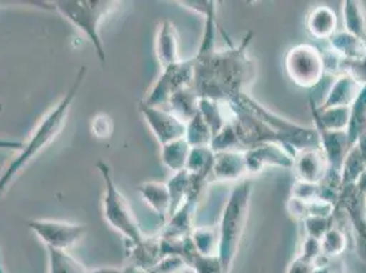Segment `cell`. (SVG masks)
<instances>
[{"instance_id":"38","label":"cell","mask_w":366,"mask_h":273,"mask_svg":"<svg viewBox=\"0 0 366 273\" xmlns=\"http://www.w3.org/2000/svg\"><path fill=\"white\" fill-rule=\"evenodd\" d=\"M181 7L201 16L204 19L212 13H217V1L214 0H179L177 1Z\"/></svg>"},{"instance_id":"36","label":"cell","mask_w":366,"mask_h":273,"mask_svg":"<svg viewBox=\"0 0 366 273\" xmlns=\"http://www.w3.org/2000/svg\"><path fill=\"white\" fill-rule=\"evenodd\" d=\"M187 265L194 273H223V267L217 256L205 257L194 252L189 258Z\"/></svg>"},{"instance_id":"14","label":"cell","mask_w":366,"mask_h":273,"mask_svg":"<svg viewBox=\"0 0 366 273\" xmlns=\"http://www.w3.org/2000/svg\"><path fill=\"white\" fill-rule=\"evenodd\" d=\"M313 127L316 129L320 138V149L327 157L328 168L340 174L346 154L352 147L347 131H328L321 127Z\"/></svg>"},{"instance_id":"33","label":"cell","mask_w":366,"mask_h":273,"mask_svg":"<svg viewBox=\"0 0 366 273\" xmlns=\"http://www.w3.org/2000/svg\"><path fill=\"white\" fill-rule=\"evenodd\" d=\"M184 139L192 148L196 147H209L212 141V131L204 118L197 114L192 121L186 123Z\"/></svg>"},{"instance_id":"45","label":"cell","mask_w":366,"mask_h":273,"mask_svg":"<svg viewBox=\"0 0 366 273\" xmlns=\"http://www.w3.org/2000/svg\"><path fill=\"white\" fill-rule=\"evenodd\" d=\"M88 273H124V269L123 268H115V267H103V268L88 269Z\"/></svg>"},{"instance_id":"7","label":"cell","mask_w":366,"mask_h":273,"mask_svg":"<svg viewBox=\"0 0 366 273\" xmlns=\"http://www.w3.org/2000/svg\"><path fill=\"white\" fill-rule=\"evenodd\" d=\"M285 69L294 85L304 89L316 88L327 73L324 52L310 44L292 46L286 54Z\"/></svg>"},{"instance_id":"34","label":"cell","mask_w":366,"mask_h":273,"mask_svg":"<svg viewBox=\"0 0 366 273\" xmlns=\"http://www.w3.org/2000/svg\"><path fill=\"white\" fill-rule=\"evenodd\" d=\"M209 147L214 153L242 151L237 133H235V130H234V127L229 121L216 136H212V141H211Z\"/></svg>"},{"instance_id":"49","label":"cell","mask_w":366,"mask_h":273,"mask_svg":"<svg viewBox=\"0 0 366 273\" xmlns=\"http://www.w3.org/2000/svg\"><path fill=\"white\" fill-rule=\"evenodd\" d=\"M0 273H6L4 265H3V259H1V249H0Z\"/></svg>"},{"instance_id":"1","label":"cell","mask_w":366,"mask_h":273,"mask_svg":"<svg viewBox=\"0 0 366 273\" xmlns=\"http://www.w3.org/2000/svg\"><path fill=\"white\" fill-rule=\"evenodd\" d=\"M252 41L253 31H247L238 46L193 56L192 89L199 99L231 103L242 94H249L257 76V66L247 54Z\"/></svg>"},{"instance_id":"40","label":"cell","mask_w":366,"mask_h":273,"mask_svg":"<svg viewBox=\"0 0 366 273\" xmlns=\"http://www.w3.org/2000/svg\"><path fill=\"white\" fill-rule=\"evenodd\" d=\"M92 134L100 139L111 138L114 133V121L107 114H97L91 121Z\"/></svg>"},{"instance_id":"18","label":"cell","mask_w":366,"mask_h":273,"mask_svg":"<svg viewBox=\"0 0 366 273\" xmlns=\"http://www.w3.org/2000/svg\"><path fill=\"white\" fill-rule=\"evenodd\" d=\"M129 264H134L139 268L151 271L153 267L163 258L160 235L144 237L138 243H126Z\"/></svg>"},{"instance_id":"31","label":"cell","mask_w":366,"mask_h":273,"mask_svg":"<svg viewBox=\"0 0 366 273\" xmlns=\"http://www.w3.org/2000/svg\"><path fill=\"white\" fill-rule=\"evenodd\" d=\"M366 169V160L360 152L358 147L354 144L349 153L346 154V159L343 162L340 177H342V186L352 184L358 182L361 175Z\"/></svg>"},{"instance_id":"5","label":"cell","mask_w":366,"mask_h":273,"mask_svg":"<svg viewBox=\"0 0 366 273\" xmlns=\"http://www.w3.org/2000/svg\"><path fill=\"white\" fill-rule=\"evenodd\" d=\"M96 167L99 169L104 183L102 207H103V216L106 222L117 232L122 235L126 243L141 242L145 234L139 227L137 217L133 212L130 204L127 202V199L124 198L114 181L111 168L103 160H99Z\"/></svg>"},{"instance_id":"11","label":"cell","mask_w":366,"mask_h":273,"mask_svg":"<svg viewBox=\"0 0 366 273\" xmlns=\"http://www.w3.org/2000/svg\"><path fill=\"white\" fill-rule=\"evenodd\" d=\"M139 112L160 147L184 138L186 123L168 109H163L162 106H145L141 103Z\"/></svg>"},{"instance_id":"25","label":"cell","mask_w":366,"mask_h":273,"mask_svg":"<svg viewBox=\"0 0 366 273\" xmlns=\"http://www.w3.org/2000/svg\"><path fill=\"white\" fill-rule=\"evenodd\" d=\"M192 241L194 244L196 252L199 256L205 257H212L217 256L219 253V227L216 226H196L193 228L192 234Z\"/></svg>"},{"instance_id":"46","label":"cell","mask_w":366,"mask_h":273,"mask_svg":"<svg viewBox=\"0 0 366 273\" xmlns=\"http://www.w3.org/2000/svg\"><path fill=\"white\" fill-rule=\"evenodd\" d=\"M123 269H124V273H151V271H148V269L139 268L137 265H134V264H129V262L123 267Z\"/></svg>"},{"instance_id":"24","label":"cell","mask_w":366,"mask_h":273,"mask_svg":"<svg viewBox=\"0 0 366 273\" xmlns=\"http://www.w3.org/2000/svg\"><path fill=\"white\" fill-rule=\"evenodd\" d=\"M345 31L366 40V11L362 1L345 0L342 3Z\"/></svg>"},{"instance_id":"2","label":"cell","mask_w":366,"mask_h":273,"mask_svg":"<svg viewBox=\"0 0 366 273\" xmlns=\"http://www.w3.org/2000/svg\"><path fill=\"white\" fill-rule=\"evenodd\" d=\"M86 73H88V67H81L69 91H66V94L55 104V106L51 108L36 124V127L33 129L29 136V139L24 141V147L6 164V167L3 168V171L0 172V197L13 184L16 177L61 134L69 118L71 106L85 82Z\"/></svg>"},{"instance_id":"27","label":"cell","mask_w":366,"mask_h":273,"mask_svg":"<svg viewBox=\"0 0 366 273\" xmlns=\"http://www.w3.org/2000/svg\"><path fill=\"white\" fill-rule=\"evenodd\" d=\"M48 273H88L86 267L67 250L46 247Z\"/></svg>"},{"instance_id":"12","label":"cell","mask_w":366,"mask_h":273,"mask_svg":"<svg viewBox=\"0 0 366 273\" xmlns=\"http://www.w3.org/2000/svg\"><path fill=\"white\" fill-rule=\"evenodd\" d=\"M247 175L246 159L242 151H227L214 153V167L209 175V182H241Z\"/></svg>"},{"instance_id":"16","label":"cell","mask_w":366,"mask_h":273,"mask_svg":"<svg viewBox=\"0 0 366 273\" xmlns=\"http://www.w3.org/2000/svg\"><path fill=\"white\" fill-rule=\"evenodd\" d=\"M362 85L350 74L343 73L335 76L334 84L331 85L322 104L319 108H331V106H351L358 97Z\"/></svg>"},{"instance_id":"9","label":"cell","mask_w":366,"mask_h":273,"mask_svg":"<svg viewBox=\"0 0 366 273\" xmlns=\"http://www.w3.org/2000/svg\"><path fill=\"white\" fill-rule=\"evenodd\" d=\"M31 232L44 243V246L56 250H69L88 232V227L81 223L51 220V219H31L28 222Z\"/></svg>"},{"instance_id":"15","label":"cell","mask_w":366,"mask_h":273,"mask_svg":"<svg viewBox=\"0 0 366 273\" xmlns=\"http://www.w3.org/2000/svg\"><path fill=\"white\" fill-rule=\"evenodd\" d=\"M292 169L298 181L320 183L328 171V162L320 148L306 149L295 154Z\"/></svg>"},{"instance_id":"37","label":"cell","mask_w":366,"mask_h":273,"mask_svg":"<svg viewBox=\"0 0 366 273\" xmlns=\"http://www.w3.org/2000/svg\"><path fill=\"white\" fill-rule=\"evenodd\" d=\"M290 197L297 198L305 202L317 201L320 199V183L304 182L297 179L291 186Z\"/></svg>"},{"instance_id":"19","label":"cell","mask_w":366,"mask_h":273,"mask_svg":"<svg viewBox=\"0 0 366 273\" xmlns=\"http://www.w3.org/2000/svg\"><path fill=\"white\" fill-rule=\"evenodd\" d=\"M310 114L313 124L328 131H347L350 123V106L319 108L310 99Z\"/></svg>"},{"instance_id":"44","label":"cell","mask_w":366,"mask_h":273,"mask_svg":"<svg viewBox=\"0 0 366 273\" xmlns=\"http://www.w3.org/2000/svg\"><path fill=\"white\" fill-rule=\"evenodd\" d=\"M22 147H24V141L0 138V149H13V151L18 152Z\"/></svg>"},{"instance_id":"28","label":"cell","mask_w":366,"mask_h":273,"mask_svg":"<svg viewBox=\"0 0 366 273\" xmlns=\"http://www.w3.org/2000/svg\"><path fill=\"white\" fill-rule=\"evenodd\" d=\"M214 162V152L211 149V147H196V148H192L184 169L190 175L202 177L209 181Z\"/></svg>"},{"instance_id":"23","label":"cell","mask_w":366,"mask_h":273,"mask_svg":"<svg viewBox=\"0 0 366 273\" xmlns=\"http://www.w3.org/2000/svg\"><path fill=\"white\" fill-rule=\"evenodd\" d=\"M199 96L192 89V86L184 88L169 97L167 101L168 111L181 121L187 123L199 114Z\"/></svg>"},{"instance_id":"20","label":"cell","mask_w":366,"mask_h":273,"mask_svg":"<svg viewBox=\"0 0 366 273\" xmlns=\"http://www.w3.org/2000/svg\"><path fill=\"white\" fill-rule=\"evenodd\" d=\"M138 192L141 198L147 202V205L153 212L159 216L162 223H167L171 209V196L168 190L167 183L144 182L138 186Z\"/></svg>"},{"instance_id":"4","label":"cell","mask_w":366,"mask_h":273,"mask_svg":"<svg viewBox=\"0 0 366 273\" xmlns=\"http://www.w3.org/2000/svg\"><path fill=\"white\" fill-rule=\"evenodd\" d=\"M119 4L115 0H58L54 1V9L89 40L96 56L104 64L107 56L100 26Z\"/></svg>"},{"instance_id":"3","label":"cell","mask_w":366,"mask_h":273,"mask_svg":"<svg viewBox=\"0 0 366 273\" xmlns=\"http://www.w3.org/2000/svg\"><path fill=\"white\" fill-rule=\"evenodd\" d=\"M253 192V182L246 178L237 183L229 192L227 202L220 216L219 227V253L223 273H231L239 244L244 237V228L249 219V205Z\"/></svg>"},{"instance_id":"10","label":"cell","mask_w":366,"mask_h":273,"mask_svg":"<svg viewBox=\"0 0 366 273\" xmlns=\"http://www.w3.org/2000/svg\"><path fill=\"white\" fill-rule=\"evenodd\" d=\"M295 153L279 142H262L244 151L247 175H257L267 168L291 169Z\"/></svg>"},{"instance_id":"22","label":"cell","mask_w":366,"mask_h":273,"mask_svg":"<svg viewBox=\"0 0 366 273\" xmlns=\"http://www.w3.org/2000/svg\"><path fill=\"white\" fill-rule=\"evenodd\" d=\"M330 51L342 61H360L366 55V40L352 36L347 31H336L328 40Z\"/></svg>"},{"instance_id":"29","label":"cell","mask_w":366,"mask_h":273,"mask_svg":"<svg viewBox=\"0 0 366 273\" xmlns=\"http://www.w3.org/2000/svg\"><path fill=\"white\" fill-rule=\"evenodd\" d=\"M366 131V84L362 85L358 97L350 106V123L347 127V136L351 145Z\"/></svg>"},{"instance_id":"43","label":"cell","mask_w":366,"mask_h":273,"mask_svg":"<svg viewBox=\"0 0 366 273\" xmlns=\"http://www.w3.org/2000/svg\"><path fill=\"white\" fill-rule=\"evenodd\" d=\"M315 269V264L309 262L305 258L297 256L287 268V273H312Z\"/></svg>"},{"instance_id":"21","label":"cell","mask_w":366,"mask_h":273,"mask_svg":"<svg viewBox=\"0 0 366 273\" xmlns=\"http://www.w3.org/2000/svg\"><path fill=\"white\" fill-rule=\"evenodd\" d=\"M337 16L330 6H317L306 16V31L317 40H330L335 34Z\"/></svg>"},{"instance_id":"39","label":"cell","mask_w":366,"mask_h":273,"mask_svg":"<svg viewBox=\"0 0 366 273\" xmlns=\"http://www.w3.org/2000/svg\"><path fill=\"white\" fill-rule=\"evenodd\" d=\"M190 269L186 261L179 256H166L162 258L152 269L151 273H181Z\"/></svg>"},{"instance_id":"17","label":"cell","mask_w":366,"mask_h":273,"mask_svg":"<svg viewBox=\"0 0 366 273\" xmlns=\"http://www.w3.org/2000/svg\"><path fill=\"white\" fill-rule=\"evenodd\" d=\"M199 199L186 198L182 207L168 219L166 226L163 228V238H184L189 237L193 231L196 211H197Z\"/></svg>"},{"instance_id":"50","label":"cell","mask_w":366,"mask_h":273,"mask_svg":"<svg viewBox=\"0 0 366 273\" xmlns=\"http://www.w3.org/2000/svg\"><path fill=\"white\" fill-rule=\"evenodd\" d=\"M365 197H366V190H365Z\"/></svg>"},{"instance_id":"8","label":"cell","mask_w":366,"mask_h":273,"mask_svg":"<svg viewBox=\"0 0 366 273\" xmlns=\"http://www.w3.org/2000/svg\"><path fill=\"white\" fill-rule=\"evenodd\" d=\"M194 76L193 58L181 61L166 69H162L159 78L154 81L147 97L142 100L145 106H160L167 104L169 97L184 88H190Z\"/></svg>"},{"instance_id":"48","label":"cell","mask_w":366,"mask_h":273,"mask_svg":"<svg viewBox=\"0 0 366 273\" xmlns=\"http://www.w3.org/2000/svg\"><path fill=\"white\" fill-rule=\"evenodd\" d=\"M312 273H336L332 268H330L327 264H321V265H316L313 272Z\"/></svg>"},{"instance_id":"42","label":"cell","mask_w":366,"mask_h":273,"mask_svg":"<svg viewBox=\"0 0 366 273\" xmlns=\"http://www.w3.org/2000/svg\"><path fill=\"white\" fill-rule=\"evenodd\" d=\"M355 232V250L358 258L366 264V222L354 229Z\"/></svg>"},{"instance_id":"47","label":"cell","mask_w":366,"mask_h":273,"mask_svg":"<svg viewBox=\"0 0 366 273\" xmlns=\"http://www.w3.org/2000/svg\"><path fill=\"white\" fill-rule=\"evenodd\" d=\"M355 145L358 147L360 152H361V154L364 156V159L366 160V131L364 133V134H362V136H360V138L357 139Z\"/></svg>"},{"instance_id":"32","label":"cell","mask_w":366,"mask_h":273,"mask_svg":"<svg viewBox=\"0 0 366 273\" xmlns=\"http://www.w3.org/2000/svg\"><path fill=\"white\" fill-rule=\"evenodd\" d=\"M189 183H190V174L186 169L172 174V177L168 179L167 187L171 196L169 217L184 204L189 193Z\"/></svg>"},{"instance_id":"30","label":"cell","mask_w":366,"mask_h":273,"mask_svg":"<svg viewBox=\"0 0 366 273\" xmlns=\"http://www.w3.org/2000/svg\"><path fill=\"white\" fill-rule=\"evenodd\" d=\"M320 243L322 256L330 259V258L342 256L347 249L349 241L345 229L337 224V222H335V224L325 232V235L321 238Z\"/></svg>"},{"instance_id":"13","label":"cell","mask_w":366,"mask_h":273,"mask_svg":"<svg viewBox=\"0 0 366 273\" xmlns=\"http://www.w3.org/2000/svg\"><path fill=\"white\" fill-rule=\"evenodd\" d=\"M154 54L160 69H166L178 61L179 56V34L177 26L169 19L159 24L154 36Z\"/></svg>"},{"instance_id":"41","label":"cell","mask_w":366,"mask_h":273,"mask_svg":"<svg viewBox=\"0 0 366 273\" xmlns=\"http://www.w3.org/2000/svg\"><path fill=\"white\" fill-rule=\"evenodd\" d=\"M347 73L354 76L361 85L366 84V55L360 61H340V74Z\"/></svg>"},{"instance_id":"35","label":"cell","mask_w":366,"mask_h":273,"mask_svg":"<svg viewBox=\"0 0 366 273\" xmlns=\"http://www.w3.org/2000/svg\"><path fill=\"white\" fill-rule=\"evenodd\" d=\"M335 214L332 216H312L307 217L302 224L305 229L306 237L315 238L321 241V238L325 235V232L335 224Z\"/></svg>"},{"instance_id":"6","label":"cell","mask_w":366,"mask_h":273,"mask_svg":"<svg viewBox=\"0 0 366 273\" xmlns=\"http://www.w3.org/2000/svg\"><path fill=\"white\" fill-rule=\"evenodd\" d=\"M232 101H238L265 124H268L292 152L298 153L306 149L320 148V138L315 127H305L280 115H276L268 108L259 104V101H256L250 94H242Z\"/></svg>"},{"instance_id":"26","label":"cell","mask_w":366,"mask_h":273,"mask_svg":"<svg viewBox=\"0 0 366 273\" xmlns=\"http://www.w3.org/2000/svg\"><path fill=\"white\" fill-rule=\"evenodd\" d=\"M192 147L184 138L168 142L162 147V162L172 172H179L186 168Z\"/></svg>"}]
</instances>
